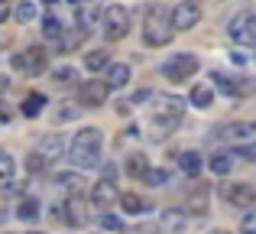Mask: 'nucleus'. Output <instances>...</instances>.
<instances>
[{
	"mask_svg": "<svg viewBox=\"0 0 256 234\" xmlns=\"http://www.w3.org/2000/svg\"><path fill=\"white\" fill-rule=\"evenodd\" d=\"M107 98H110V88H107L104 78H88L78 88V104L82 108H100V104H107Z\"/></svg>",
	"mask_w": 256,
	"mask_h": 234,
	"instance_id": "obj_8",
	"label": "nucleus"
},
{
	"mask_svg": "<svg viewBox=\"0 0 256 234\" xmlns=\"http://www.w3.org/2000/svg\"><path fill=\"white\" fill-rule=\"evenodd\" d=\"M188 101L194 104V108H211V101H214V91H211V85H194L192 88V95H188Z\"/></svg>",
	"mask_w": 256,
	"mask_h": 234,
	"instance_id": "obj_26",
	"label": "nucleus"
},
{
	"mask_svg": "<svg viewBox=\"0 0 256 234\" xmlns=\"http://www.w3.org/2000/svg\"><path fill=\"white\" fill-rule=\"evenodd\" d=\"M32 153H36L46 166H52L56 159H62L65 156V140H62V133H58V130L56 133H46V137L36 143V150H32Z\"/></svg>",
	"mask_w": 256,
	"mask_h": 234,
	"instance_id": "obj_12",
	"label": "nucleus"
},
{
	"mask_svg": "<svg viewBox=\"0 0 256 234\" xmlns=\"http://www.w3.org/2000/svg\"><path fill=\"white\" fill-rule=\"evenodd\" d=\"M175 36L172 30V10L166 4H152L150 10H146V20H143V43L150 46V49H162V46H169Z\"/></svg>",
	"mask_w": 256,
	"mask_h": 234,
	"instance_id": "obj_2",
	"label": "nucleus"
},
{
	"mask_svg": "<svg viewBox=\"0 0 256 234\" xmlns=\"http://www.w3.org/2000/svg\"><path fill=\"white\" fill-rule=\"evenodd\" d=\"M194 72H198V56H192V52H175L172 59L162 62V78H169L172 85L192 78Z\"/></svg>",
	"mask_w": 256,
	"mask_h": 234,
	"instance_id": "obj_5",
	"label": "nucleus"
},
{
	"mask_svg": "<svg viewBox=\"0 0 256 234\" xmlns=\"http://www.w3.org/2000/svg\"><path fill=\"white\" fill-rule=\"evenodd\" d=\"M117 202H120V208H124L126 215H146V211L152 208V205L146 202L143 195H136V192H124V195H120Z\"/></svg>",
	"mask_w": 256,
	"mask_h": 234,
	"instance_id": "obj_17",
	"label": "nucleus"
},
{
	"mask_svg": "<svg viewBox=\"0 0 256 234\" xmlns=\"http://www.w3.org/2000/svg\"><path fill=\"white\" fill-rule=\"evenodd\" d=\"M211 82L218 91H224V95H240V85L234 82L230 75H220V72H211Z\"/></svg>",
	"mask_w": 256,
	"mask_h": 234,
	"instance_id": "obj_30",
	"label": "nucleus"
},
{
	"mask_svg": "<svg viewBox=\"0 0 256 234\" xmlns=\"http://www.w3.org/2000/svg\"><path fill=\"white\" fill-rule=\"evenodd\" d=\"M100 146H104V133L100 127H82L68 143V163L75 169H94L100 163Z\"/></svg>",
	"mask_w": 256,
	"mask_h": 234,
	"instance_id": "obj_1",
	"label": "nucleus"
},
{
	"mask_svg": "<svg viewBox=\"0 0 256 234\" xmlns=\"http://www.w3.org/2000/svg\"><path fill=\"white\" fill-rule=\"evenodd\" d=\"M84 208H88L84 195H82V192H72V195L65 198V205H62V208H52V215L58 211V215H62L65 221L72 224V228H82V224L88 221V211H84Z\"/></svg>",
	"mask_w": 256,
	"mask_h": 234,
	"instance_id": "obj_11",
	"label": "nucleus"
},
{
	"mask_svg": "<svg viewBox=\"0 0 256 234\" xmlns=\"http://www.w3.org/2000/svg\"><path fill=\"white\" fill-rule=\"evenodd\" d=\"M182 224H185V215L169 208V211H162V218H159V234H172V231H178Z\"/></svg>",
	"mask_w": 256,
	"mask_h": 234,
	"instance_id": "obj_24",
	"label": "nucleus"
},
{
	"mask_svg": "<svg viewBox=\"0 0 256 234\" xmlns=\"http://www.w3.org/2000/svg\"><path fill=\"white\" fill-rule=\"evenodd\" d=\"M36 4H32V0H20V4H16V10H13V17H16V23L20 26H30L32 23V20H36Z\"/></svg>",
	"mask_w": 256,
	"mask_h": 234,
	"instance_id": "obj_28",
	"label": "nucleus"
},
{
	"mask_svg": "<svg viewBox=\"0 0 256 234\" xmlns=\"http://www.w3.org/2000/svg\"><path fill=\"white\" fill-rule=\"evenodd\" d=\"M146 169H150V163H146L143 153H130V156H126V176L130 179H143Z\"/></svg>",
	"mask_w": 256,
	"mask_h": 234,
	"instance_id": "obj_27",
	"label": "nucleus"
},
{
	"mask_svg": "<svg viewBox=\"0 0 256 234\" xmlns=\"http://www.w3.org/2000/svg\"><path fill=\"white\" fill-rule=\"evenodd\" d=\"M143 182L152 185V189H159V185L169 182V169H146V172H143Z\"/></svg>",
	"mask_w": 256,
	"mask_h": 234,
	"instance_id": "obj_32",
	"label": "nucleus"
},
{
	"mask_svg": "<svg viewBox=\"0 0 256 234\" xmlns=\"http://www.w3.org/2000/svg\"><path fill=\"white\" fill-rule=\"evenodd\" d=\"M185 114V101L175 95H159L156 98V111H152V117H166V120H182Z\"/></svg>",
	"mask_w": 256,
	"mask_h": 234,
	"instance_id": "obj_13",
	"label": "nucleus"
},
{
	"mask_svg": "<svg viewBox=\"0 0 256 234\" xmlns=\"http://www.w3.org/2000/svg\"><path fill=\"white\" fill-rule=\"evenodd\" d=\"M30 234H42V231H30Z\"/></svg>",
	"mask_w": 256,
	"mask_h": 234,
	"instance_id": "obj_42",
	"label": "nucleus"
},
{
	"mask_svg": "<svg viewBox=\"0 0 256 234\" xmlns=\"http://www.w3.org/2000/svg\"><path fill=\"white\" fill-rule=\"evenodd\" d=\"M100 7H94V4H84V7H78L75 10V23H78V30H84V33H91L94 26L100 23Z\"/></svg>",
	"mask_w": 256,
	"mask_h": 234,
	"instance_id": "obj_15",
	"label": "nucleus"
},
{
	"mask_svg": "<svg viewBox=\"0 0 256 234\" xmlns=\"http://www.w3.org/2000/svg\"><path fill=\"white\" fill-rule=\"evenodd\" d=\"M130 26H133V20H130V10L126 7H107L104 13H100V33H104V39L107 43H120V39H126L130 36Z\"/></svg>",
	"mask_w": 256,
	"mask_h": 234,
	"instance_id": "obj_3",
	"label": "nucleus"
},
{
	"mask_svg": "<svg viewBox=\"0 0 256 234\" xmlns=\"http://www.w3.org/2000/svg\"><path fill=\"white\" fill-rule=\"evenodd\" d=\"M218 234H227V231H218Z\"/></svg>",
	"mask_w": 256,
	"mask_h": 234,
	"instance_id": "obj_43",
	"label": "nucleus"
},
{
	"mask_svg": "<svg viewBox=\"0 0 256 234\" xmlns=\"http://www.w3.org/2000/svg\"><path fill=\"white\" fill-rule=\"evenodd\" d=\"M68 4H72V7H84L88 0H68Z\"/></svg>",
	"mask_w": 256,
	"mask_h": 234,
	"instance_id": "obj_41",
	"label": "nucleus"
},
{
	"mask_svg": "<svg viewBox=\"0 0 256 234\" xmlns=\"http://www.w3.org/2000/svg\"><path fill=\"white\" fill-rule=\"evenodd\" d=\"M227 36H230L237 46H256V13L253 10H240L237 17H230Z\"/></svg>",
	"mask_w": 256,
	"mask_h": 234,
	"instance_id": "obj_6",
	"label": "nucleus"
},
{
	"mask_svg": "<svg viewBox=\"0 0 256 234\" xmlns=\"http://www.w3.org/2000/svg\"><path fill=\"white\" fill-rule=\"evenodd\" d=\"M13 172H16V163H13V156L0 150V182H10Z\"/></svg>",
	"mask_w": 256,
	"mask_h": 234,
	"instance_id": "obj_33",
	"label": "nucleus"
},
{
	"mask_svg": "<svg viewBox=\"0 0 256 234\" xmlns=\"http://www.w3.org/2000/svg\"><path fill=\"white\" fill-rule=\"evenodd\" d=\"M84 179L78 176V172H56V185L58 189H68V192H78V185H82Z\"/></svg>",
	"mask_w": 256,
	"mask_h": 234,
	"instance_id": "obj_31",
	"label": "nucleus"
},
{
	"mask_svg": "<svg viewBox=\"0 0 256 234\" xmlns=\"http://www.w3.org/2000/svg\"><path fill=\"white\" fill-rule=\"evenodd\" d=\"M107 65H110V52L107 49H91L84 56V69L88 72H104Z\"/></svg>",
	"mask_w": 256,
	"mask_h": 234,
	"instance_id": "obj_23",
	"label": "nucleus"
},
{
	"mask_svg": "<svg viewBox=\"0 0 256 234\" xmlns=\"http://www.w3.org/2000/svg\"><path fill=\"white\" fill-rule=\"evenodd\" d=\"M10 108H6V104H0V124H10Z\"/></svg>",
	"mask_w": 256,
	"mask_h": 234,
	"instance_id": "obj_39",
	"label": "nucleus"
},
{
	"mask_svg": "<svg viewBox=\"0 0 256 234\" xmlns=\"http://www.w3.org/2000/svg\"><path fill=\"white\" fill-rule=\"evenodd\" d=\"M117 166L114 163H107L104 166V176H100V182H94V189H91V205L104 215L107 208H114V202L120 198V192H117Z\"/></svg>",
	"mask_w": 256,
	"mask_h": 234,
	"instance_id": "obj_4",
	"label": "nucleus"
},
{
	"mask_svg": "<svg viewBox=\"0 0 256 234\" xmlns=\"http://www.w3.org/2000/svg\"><path fill=\"white\" fill-rule=\"evenodd\" d=\"M220 195H224V202L234 205V208H253L256 205V189L250 182H224L220 185Z\"/></svg>",
	"mask_w": 256,
	"mask_h": 234,
	"instance_id": "obj_9",
	"label": "nucleus"
},
{
	"mask_svg": "<svg viewBox=\"0 0 256 234\" xmlns=\"http://www.w3.org/2000/svg\"><path fill=\"white\" fill-rule=\"evenodd\" d=\"M75 78H78V72L72 69V65H62V69L52 72V82L56 85H75Z\"/></svg>",
	"mask_w": 256,
	"mask_h": 234,
	"instance_id": "obj_34",
	"label": "nucleus"
},
{
	"mask_svg": "<svg viewBox=\"0 0 256 234\" xmlns=\"http://www.w3.org/2000/svg\"><path fill=\"white\" fill-rule=\"evenodd\" d=\"M62 33H65L62 20H58L56 13H46V17H42V36L52 39V43H58V39H62Z\"/></svg>",
	"mask_w": 256,
	"mask_h": 234,
	"instance_id": "obj_25",
	"label": "nucleus"
},
{
	"mask_svg": "<svg viewBox=\"0 0 256 234\" xmlns=\"http://www.w3.org/2000/svg\"><path fill=\"white\" fill-rule=\"evenodd\" d=\"M6 20H10V4H6V0H0V26H4Z\"/></svg>",
	"mask_w": 256,
	"mask_h": 234,
	"instance_id": "obj_38",
	"label": "nucleus"
},
{
	"mask_svg": "<svg viewBox=\"0 0 256 234\" xmlns=\"http://www.w3.org/2000/svg\"><path fill=\"white\" fill-rule=\"evenodd\" d=\"M20 111H23V117L36 120L46 111V95H42V91H30V95L23 98V104H20Z\"/></svg>",
	"mask_w": 256,
	"mask_h": 234,
	"instance_id": "obj_19",
	"label": "nucleus"
},
{
	"mask_svg": "<svg viewBox=\"0 0 256 234\" xmlns=\"http://www.w3.org/2000/svg\"><path fill=\"white\" fill-rule=\"evenodd\" d=\"M78 114H82V104H78V101H58L52 120H56V124H68V120H75Z\"/></svg>",
	"mask_w": 256,
	"mask_h": 234,
	"instance_id": "obj_22",
	"label": "nucleus"
},
{
	"mask_svg": "<svg viewBox=\"0 0 256 234\" xmlns=\"http://www.w3.org/2000/svg\"><path fill=\"white\" fill-rule=\"evenodd\" d=\"M100 228L104 231H124V221H120L117 215H110V211H104V215H100Z\"/></svg>",
	"mask_w": 256,
	"mask_h": 234,
	"instance_id": "obj_36",
	"label": "nucleus"
},
{
	"mask_svg": "<svg viewBox=\"0 0 256 234\" xmlns=\"http://www.w3.org/2000/svg\"><path fill=\"white\" fill-rule=\"evenodd\" d=\"M46 62H49V56H46L42 46H30L26 52H16V56H13V69L23 72V75H30V78L42 75V72H46Z\"/></svg>",
	"mask_w": 256,
	"mask_h": 234,
	"instance_id": "obj_7",
	"label": "nucleus"
},
{
	"mask_svg": "<svg viewBox=\"0 0 256 234\" xmlns=\"http://www.w3.org/2000/svg\"><path fill=\"white\" fill-rule=\"evenodd\" d=\"M230 156H244V159H256V143H246V146H237Z\"/></svg>",
	"mask_w": 256,
	"mask_h": 234,
	"instance_id": "obj_37",
	"label": "nucleus"
},
{
	"mask_svg": "<svg viewBox=\"0 0 256 234\" xmlns=\"http://www.w3.org/2000/svg\"><path fill=\"white\" fill-rule=\"evenodd\" d=\"M178 166H182V172H185V176L198 179V172H201V166H204V159H201V153L185 150V153H178Z\"/></svg>",
	"mask_w": 256,
	"mask_h": 234,
	"instance_id": "obj_20",
	"label": "nucleus"
},
{
	"mask_svg": "<svg viewBox=\"0 0 256 234\" xmlns=\"http://www.w3.org/2000/svg\"><path fill=\"white\" fill-rule=\"evenodd\" d=\"M208 166H211V172H214V176H227V172L234 169V156H230L227 150H218V153H211Z\"/></svg>",
	"mask_w": 256,
	"mask_h": 234,
	"instance_id": "obj_21",
	"label": "nucleus"
},
{
	"mask_svg": "<svg viewBox=\"0 0 256 234\" xmlns=\"http://www.w3.org/2000/svg\"><path fill=\"white\" fill-rule=\"evenodd\" d=\"M84 39H88V33H84V30H72V33L65 30V33H62V39L56 43V52H58V56H68V52H75L78 46L84 43Z\"/></svg>",
	"mask_w": 256,
	"mask_h": 234,
	"instance_id": "obj_18",
	"label": "nucleus"
},
{
	"mask_svg": "<svg viewBox=\"0 0 256 234\" xmlns=\"http://www.w3.org/2000/svg\"><path fill=\"white\" fill-rule=\"evenodd\" d=\"M6 88H10V78H0V95H4Z\"/></svg>",
	"mask_w": 256,
	"mask_h": 234,
	"instance_id": "obj_40",
	"label": "nucleus"
},
{
	"mask_svg": "<svg viewBox=\"0 0 256 234\" xmlns=\"http://www.w3.org/2000/svg\"><path fill=\"white\" fill-rule=\"evenodd\" d=\"M218 137L234 140V143H244V140H256V124H227L218 130Z\"/></svg>",
	"mask_w": 256,
	"mask_h": 234,
	"instance_id": "obj_14",
	"label": "nucleus"
},
{
	"mask_svg": "<svg viewBox=\"0 0 256 234\" xmlns=\"http://www.w3.org/2000/svg\"><path fill=\"white\" fill-rule=\"evenodd\" d=\"M16 218H20V221H36V218H39V198H23V202H20L16 205Z\"/></svg>",
	"mask_w": 256,
	"mask_h": 234,
	"instance_id": "obj_29",
	"label": "nucleus"
},
{
	"mask_svg": "<svg viewBox=\"0 0 256 234\" xmlns=\"http://www.w3.org/2000/svg\"><path fill=\"white\" fill-rule=\"evenodd\" d=\"M240 234H256V205L244 211V218H240Z\"/></svg>",
	"mask_w": 256,
	"mask_h": 234,
	"instance_id": "obj_35",
	"label": "nucleus"
},
{
	"mask_svg": "<svg viewBox=\"0 0 256 234\" xmlns=\"http://www.w3.org/2000/svg\"><path fill=\"white\" fill-rule=\"evenodd\" d=\"M198 20H201L198 0H182V4L172 7V30L185 33V30H192V26H198Z\"/></svg>",
	"mask_w": 256,
	"mask_h": 234,
	"instance_id": "obj_10",
	"label": "nucleus"
},
{
	"mask_svg": "<svg viewBox=\"0 0 256 234\" xmlns=\"http://www.w3.org/2000/svg\"><path fill=\"white\" fill-rule=\"evenodd\" d=\"M107 78H104V82H107V88H126V82H130V65H126V62H110V65H107Z\"/></svg>",
	"mask_w": 256,
	"mask_h": 234,
	"instance_id": "obj_16",
	"label": "nucleus"
}]
</instances>
